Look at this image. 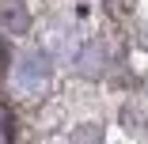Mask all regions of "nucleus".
<instances>
[{"mask_svg": "<svg viewBox=\"0 0 148 144\" xmlns=\"http://www.w3.org/2000/svg\"><path fill=\"white\" fill-rule=\"evenodd\" d=\"M0 27L12 34H23L27 27H31V15H27V8L19 4V0H8L4 8H0Z\"/></svg>", "mask_w": 148, "mask_h": 144, "instance_id": "nucleus-1", "label": "nucleus"}]
</instances>
